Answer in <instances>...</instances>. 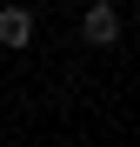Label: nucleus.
I'll use <instances>...</instances> for the list:
<instances>
[{
    "instance_id": "nucleus-2",
    "label": "nucleus",
    "mask_w": 140,
    "mask_h": 147,
    "mask_svg": "<svg viewBox=\"0 0 140 147\" xmlns=\"http://www.w3.org/2000/svg\"><path fill=\"white\" fill-rule=\"evenodd\" d=\"M33 40V13L27 7H0V47H27Z\"/></svg>"
},
{
    "instance_id": "nucleus-1",
    "label": "nucleus",
    "mask_w": 140,
    "mask_h": 147,
    "mask_svg": "<svg viewBox=\"0 0 140 147\" xmlns=\"http://www.w3.org/2000/svg\"><path fill=\"white\" fill-rule=\"evenodd\" d=\"M80 34H87L93 47H107L113 34H120V7H107V0H100V7H87V13H80Z\"/></svg>"
}]
</instances>
